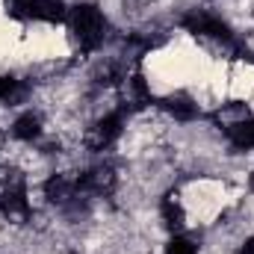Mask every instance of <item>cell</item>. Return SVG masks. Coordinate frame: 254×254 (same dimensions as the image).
Returning <instances> with one entry per match:
<instances>
[{
  "label": "cell",
  "mask_w": 254,
  "mask_h": 254,
  "mask_svg": "<svg viewBox=\"0 0 254 254\" xmlns=\"http://www.w3.org/2000/svg\"><path fill=\"white\" fill-rule=\"evenodd\" d=\"M68 24H71V33H74L80 51H86V54L98 51L107 39V18L95 3H77L68 12Z\"/></svg>",
  "instance_id": "obj_1"
},
{
  "label": "cell",
  "mask_w": 254,
  "mask_h": 254,
  "mask_svg": "<svg viewBox=\"0 0 254 254\" xmlns=\"http://www.w3.org/2000/svg\"><path fill=\"white\" fill-rule=\"evenodd\" d=\"M9 12L24 21H48V24L68 21V9L63 0H9Z\"/></svg>",
  "instance_id": "obj_2"
},
{
  "label": "cell",
  "mask_w": 254,
  "mask_h": 254,
  "mask_svg": "<svg viewBox=\"0 0 254 254\" xmlns=\"http://www.w3.org/2000/svg\"><path fill=\"white\" fill-rule=\"evenodd\" d=\"M184 27L190 30L192 36H210V39H222L231 51H237V54H243V45L234 39V33H231V27L222 21V18H216V15H210V12H190L187 18H184Z\"/></svg>",
  "instance_id": "obj_3"
},
{
  "label": "cell",
  "mask_w": 254,
  "mask_h": 254,
  "mask_svg": "<svg viewBox=\"0 0 254 254\" xmlns=\"http://www.w3.org/2000/svg\"><path fill=\"white\" fill-rule=\"evenodd\" d=\"M116 169L101 163V166H92L86 169L80 178H77V195H110L116 190Z\"/></svg>",
  "instance_id": "obj_4"
},
{
  "label": "cell",
  "mask_w": 254,
  "mask_h": 254,
  "mask_svg": "<svg viewBox=\"0 0 254 254\" xmlns=\"http://www.w3.org/2000/svg\"><path fill=\"white\" fill-rule=\"evenodd\" d=\"M122 125H125V113H122V110H119V113L104 116L98 125L86 133V139H83V142H86V148H89V151H95V154H98V151H104V148H110V145L122 136Z\"/></svg>",
  "instance_id": "obj_5"
},
{
  "label": "cell",
  "mask_w": 254,
  "mask_h": 254,
  "mask_svg": "<svg viewBox=\"0 0 254 254\" xmlns=\"http://www.w3.org/2000/svg\"><path fill=\"white\" fill-rule=\"evenodd\" d=\"M45 198L51 204H68L71 198H77V178L68 175H54L45 184Z\"/></svg>",
  "instance_id": "obj_6"
},
{
  "label": "cell",
  "mask_w": 254,
  "mask_h": 254,
  "mask_svg": "<svg viewBox=\"0 0 254 254\" xmlns=\"http://www.w3.org/2000/svg\"><path fill=\"white\" fill-rule=\"evenodd\" d=\"M160 107L169 113V116H175L178 122H192V119H198V104L192 101L190 95H169V98H163L160 101Z\"/></svg>",
  "instance_id": "obj_7"
},
{
  "label": "cell",
  "mask_w": 254,
  "mask_h": 254,
  "mask_svg": "<svg viewBox=\"0 0 254 254\" xmlns=\"http://www.w3.org/2000/svg\"><path fill=\"white\" fill-rule=\"evenodd\" d=\"M160 216H163V225H166L172 234H178V231L184 228L187 213H184V207H181V201H178V192H169V195L160 201Z\"/></svg>",
  "instance_id": "obj_8"
},
{
  "label": "cell",
  "mask_w": 254,
  "mask_h": 254,
  "mask_svg": "<svg viewBox=\"0 0 254 254\" xmlns=\"http://www.w3.org/2000/svg\"><path fill=\"white\" fill-rule=\"evenodd\" d=\"M225 136H228V142L237 151H252L254 148V119H243V122L228 125L225 127Z\"/></svg>",
  "instance_id": "obj_9"
},
{
  "label": "cell",
  "mask_w": 254,
  "mask_h": 254,
  "mask_svg": "<svg viewBox=\"0 0 254 254\" xmlns=\"http://www.w3.org/2000/svg\"><path fill=\"white\" fill-rule=\"evenodd\" d=\"M27 95H30V89L24 86V80H18V77H12V74L0 77V101H3V104H9V107L24 104Z\"/></svg>",
  "instance_id": "obj_10"
},
{
  "label": "cell",
  "mask_w": 254,
  "mask_h": 254,
  "mask_svg": "<svg viewBox=\"0 0 254 254\" xmlns=\"http://www.w3.org/2000/svg\"><path fill=\"white\" fill-rule=\"evenodd\" d=\"M12 136L21 139V142H33V139H39V136H42V119H39L36 113H24V116H18L15 125H12Z\"/></svg>",
  "instance_id": "obj_11"
},
{
  "label": "cell",
  "mask_w": 254,
  "mask_h": 254,
  "mask_svg": "<svg viewBox=\"0 0 254 254\" xmlns=\"http://www.w3.org/2000/svg\"><path fill=\"white\" fill-rule=\"evenodd\" d=\"M127 89H130V104H133V110L151 104V89H148V80H145L142 71H133V74H130Z\"/></svg>",
  "instance_id": "obj_12"
},
{
  "label": "cell",
  "mask_w": 254,
  "mask_h": 254,
  "mask_svg": "<svg viewBox=\"0 0 254 254\" xmlns=\"http://www.w3.org/2000/svg\"><path fill=\"white\" fill-rule=\"evenodd\" d=\"M195 252H198V246L192 240H187V237H178V234L166 246V254H195Z\"/></svg>",
  "instance_id": "obj_13"
},
{
  "label": "cell",
  "mask_w": 254,
  "mask_h": 254,
  "mask_svg": "<svg viewBox=\"0 0 254 254\" xmlns=\"http://www.w3.org/2000/svg\"><path fill=\"white\" fill-rule=\"evenodd\" d=\"M240 254H254V234L249 237V240H246V246L240 249Z\"/></svg>",
  "instance_id": "obj_14"
},
{
  "label": "cell",
  "mask_w": 254,
  "mask_h": 254,
  "mask_svg": "<svg viewBox=\"0 0 254 254\" xmlns=\"http://www.w3.org/2000/svg\"><path fill=\"white\" fill-rule=\"evenodd\" d=\"M249 187H252V190H254V172H252V178H249Z\"/></svg>",
  "instance_id": "obj_15"
}]
</instances>
